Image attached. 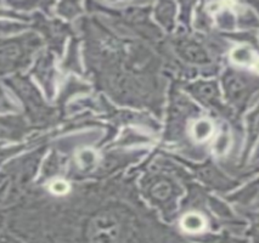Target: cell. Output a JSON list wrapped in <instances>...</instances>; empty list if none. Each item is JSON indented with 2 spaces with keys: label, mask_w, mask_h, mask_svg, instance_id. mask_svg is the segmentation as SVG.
<instances>
[{
  "label": "cell",
  "mask_w": 259,
  "mask_h": 243,
  "mask_svg": "<svg viewBox=\"0 0 259 243\" xmlns=\"http://www.w3.org/2000/svg\"><path fill=\"white\" fill-rule=\"evenodd\" d=\"M213 133L212 123L207 119H201L197 123H195L192 127V136L198 141L207 140Z\"/></svg>",
  "instance_id": "obj_9"
},
{
  "label": "cell",
  "mask_w": 259,
  "mask_h": 243,
  "mask_svg": "<svg viewBox=\"0 0 259 243\" xmlns=\"http://www.w3.org/2000/svg\"><path fill=\"white\" fill-rule=\"evenodd\" d=\"M5 84L22 101L27 116H28L32 123L39 124V123H43L45 119L50 118V110L45 106L43 99L40 98V94L35 89V86L29 82L28 78L23 76H15L5 80Z\"/></svg>",
  "instance_id": "obj_2"
},
{
  "label": "cell",
  "mask_w": 259,
  "mask_h": 243,
  "mask_svg": "<svg viewBox=\"0 0 259 243\" xmlns=\"http://www.w3.org/2000/svg\"><path fill=\"white\" fill-rule=\"evenodd\" d=\"M182 53L186 59L191 60V61H195V62H201L203 61V59H206L204 53L195 44H183Z\"/></svg>",
  "instance_id": "obj_10"
},
{
  "label": "cell",
  "mask_w": 259,
  "mask_h": 243,
  "mask_svg": "<svg viewBox=\"0 0 259 243\" xmlns=\"http://www.w3.org/2000/svg\"><path fill=\"white\" fill-rule=\"evenodd\" d=\"M125 229L118 215L105 211L90 219L87 226V239L89 243H122Z\"/></svg>",
  "instance_id": "obj_3"
},
{
  "label": "cell",
  "mask_w": 259,
  "mask_h": 243,
  "mask_svg": "<svg viewBox=\"0 0 259 243\" xmlns=\"http://www.w3.org/2000/svg\"><path fill=\"white\" fill-rule=\"evenodd\" d=\"M22 149H25V145H21V146H14V148H8L4 150H0V164L4 160L10 157V156H14L16 154H19Z\"/></svg>",
  "instance_id": "obj_13"
},
{
  "label": "cell",
  "mask_w": 259,
  "mask_h": 243,
  "mask_svg": "<svg viewBox=\"0 0 259 243\" xmlns=\"http://www.w3.org/2000/svg\"><path fill=\"white\" fill-rule=\"evenodd\" d=\"M182 226L188 232H200L206 226V221L197 213H190L183 218Z\"/></svg>",
  "instance_id": "obj_7"
},
{
  "label": "cell",
  "mask_w": 259,
  "mask_h": 243,
  "mask_svg": "<svg viewBox=\"0 0 259 243\" xmlns=\"http://www.w3.org/2000/svg\"><path fill=\"white\" fill-rule=\"evenodd\" d=\"M228 145H229V139L227 135H223V136H221L218 139V141H217L215 143V150L218 154H223V152L227 151L228 149Z\"/></svg>",
  "instance_id": "obj_15"
},
{
  "label": "cell",
  "mask_w": 259,
  "mask_h": 243,
  "mask_svg": "<svg viewBox=\"0 0 259 243\" xmlns=\"http://www.w3.org/2000/svg\"><path fill=\"white\" fill-rule=\"evenodd\" d=\"M29 130V124L22 116L0 117V139L20 141Z\"/></svg>",
  "instance_id": "obj_5"
},
{
  "label": "cell",
  "mask_w": 259,
  "mask_h": 243,
  "mask_svg": "<svg viewBox=\"0 0 259 243\" xmlns=\"http://www.w3.org/2000/svg\"><path fill=\"white\" fill-rule=\"evenodd\" d=\"M0 17H10V19H26L22 15H19L14 11L5 10V9H0Z\"/></svg>",
  "instance_id": "obj_16"
},
{
  "label": "cell",
  "mask_w": 259,
  "mask_h": 243,
  "mask_svg": "<svg viewBox=\"0 0 259 243\" xmlns=\"http://www.w3.org/2000/svg\"><path fill=\"white\" fill-rule=\"evenodd\" d=\"M40 45V38L34 33L0 39V76H7L28 67L33 54Z\"/></svg>",
  "instance_id": "obj_1"
},
{
  "label": "cell",
  "mask_w": 259,
  "mask_h": 243,
  "mask_svg": "<svg viewBox=\"0 0 259 243\" xmlns=\"http://www.w3.org/2000/svg\"><path fill=\"white\" fill-rule=\"evenodd\" d=\"M41 151L33 152L31 155H27L26 157L17 158L5 166L3 169V174L5 178L9 176L13 180V186L15 190L20 188L32 178L33 174L37 169V164L40 160Z\"/></svg>",
  "instance_id": "obj_4"
},
{
  "label": "cell",
  "mask_w": 259,
  "mask_h": 243,
  "mask_svg": "<svg viewBox=\"0 0 259 243\" xmlns=\"http://www.w3.org/2000/svg\"><path fill=\"white\" fill-rule=\"evenodd\" d=\"M17 106L13 101L10 100V98L7 95V92L0 88V112H9V111H17Z\"/></svg>",
  "instance_id": "obj_11"
},
{
  "label": "cell",
  "mask_w": 259,
  "mask_h": 243,
  "mask_svg": "<svg viewBox=\"0 0 259 243\" xmlns=\"http://www.w3.org/2000/svg\"><path fill=\"white\" fill-rule=\"evenodd\" d=\"M2 243H20V242H17L16 239L11 238V237H9V236H4V237H2Z\"/></svg>",
  "instance_id": "obj_17"
},
{
  "label": "cell",
  "mask_w": 259,
  "mask_h": 243,
  "mask_svg": "<svg viewBox=\"0 0 259 243\" xmlns=\"http://www.w3.org/2000/svg\"><path fill=\"white\" fill-rule=\"evenodd\" d=\"M51 191L56 195H63L68 191V186L63 181H56L51 185Z\"/></svg>",
  "instance_id": "obj_14"
},
{
  "label": "cell",
  "mask_w": 259,
  "mask_h": 243,
  "mask_svg": "<svg viewBox=\"0 0 259 243\" xmlns=\"http://www.w3.org/2000/svg\"><path fill=\"white\" fill-rule=\"evenodd\" d=\"M231 60L241 66H249L259 72V58L249 47L240 46L231 52Z\"/></svg>",
  "instance_id": "obj_6"
},
{
  "label": "cell",
  "mask_w": 259,
  "mask_h": 243,
  "mask_svg": "<svg viewBox=\"0 0 259 243\" xmlns=\"http://www.w3.org/2000/svg\"><path fill=\"white\" fill-rule=\"evenodd\" d=\"M23 28H26L25 25H20V23L16 22H8V21H0V35L19 32Z\"/></svg>",
  "instance_id": "obj_12"
},
{
  "label": "cell",
  "mask_w": 259,
  "mask_h": 243,
  "mask_svg": "<svg viewBox=\"0 0 259 243\" xmlns=\"http://www.w3.org/2000/svg\"><path fill=\"white\" fill-rule=\"evenodd\" d=\"M151 196L157 201H165L170 197L171 195V184L167 180H159L152 185Z\"/></svg>",
  "instance_id": "obj_8"
}]
</instances>
